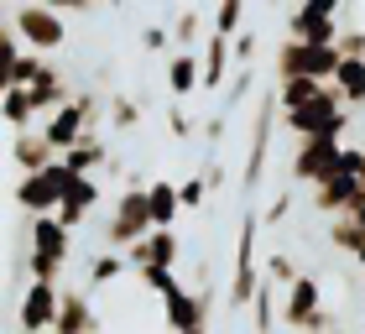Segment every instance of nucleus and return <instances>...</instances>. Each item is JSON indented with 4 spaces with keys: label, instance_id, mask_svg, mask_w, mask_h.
Segmentation results:
<instances>
[{
    "label": "nucleus",
    "instance_id": "f03ea898",
    "mask_svg": "<svg viewBox=\"0 0 365 334\" xmlns=\"http://www.w3.org/2000/svg\"><path fill=\"white\" fill-rule=\"evenodd\" d=\"M152 230V214H146V188H125L115 198V209L99 220V241L105 250H125L130 241H141Z\"/></svg>",
    "mask_w": 365,
    "mask_h": 334
},
{
    "label": "nucleus",
    "instance_id": "6ab92c4d",
    "mask_svg": "<svg viewBox=\"0 0 365 334\" xmlns=\"http://www.w3.org/2000/svg\"><path fill=\"white\" fill-rule=\"evenodd\" d=\"M313 94H319V79H277V105L282 110H297Z\"/></svg>",
    "mask_w": 365,
    "mask_h": 334
},
{
    "label": "nucleus",
    "instance_id": "9b49d317",
    "mask_svg": "<svg viewBox=\"0 0 365 334\" xmlns=\"http://www.w3.org/2000/svg\"><path fill=\"white\" fill-rule=\"evenodd\" d=\"M230 79V37H204V47H198V89H225Z\"/></svg>",
    "mask_w": 365,
    "mask_h": 334
},
{
    "label": "nucleus",
    "instance_id": "7ed1b4c3",
    "mask_svg": "<svg viewBox=\"0 0 365 334\" xmlns=\"http://www.w3.org/2000/svg\"><path fill=\"white\" fill-rule=\"evenodd\" d=\"M282 324H287V329H303V334H324V329H329V308H324L319 277H292V282H287Z\"/></svg>",
    "mask_w": 365,
    "mask_h": 334
},
{
    "label": "nucleus",
    "instance_id": "cd10ccee",
    "mask_svg": "<svg viewBox=\"0 0 365 334\" xmlns=\"http://www.w3.org/2000/svg\"><path fill=\"white\" fill-rule=\"evenodd\" d=\"M287 214H292V188L272 198V209H267V225H282V220H287Z\"/></svg>",
    "mask_w": 365,
    "mask_h": 334
},
{
    "label": "nucleus",
    "instance_id": "a878e982",
    "mask_svg": "<svg viewBox=\"0 0 365 334\" xmlns=\"http://www.w3.org/2000/svg\"><path fill=\"white\" fill-rule=\"evenodd\" d=\"M256 47H261V37H256V31H240V37H235V42H230V58H235V63H240V69H251V58H256Z\"/></svg>",
    "mask_w": 365,
    "mask_h": 334
},
{
    "label": "nucleus",
    "instance_id": "ddd939ff",
    "mask_svg": "<svg viewBox=\"0 0 365 334\" xmlns=\"http://www.w3.org/2000/svg\"><path fill=\"white\" fill-rule=\"evenodd\" d=\"M146 214H152V230H173V220L182 214V204H178V183L157 178L152 188H146Z\"/></svg>",
    "mask_w": 365,
    "mask_h": 334
},
{
    "label": "nucleus",
    "instance_id": "5701e85b",
    "mask_svg": "<svg viewBox=\"0 0 365 334\" xmlns=\"http://www.w3.org/2000/svg\"><path fill=\"white\" fill-rule=\"evenodd\" d=\"M178 204L182 209H204V178H198V173H188L178 183Z\"/></svg>",
    "mask_w": 365,
    "mask_h": 334
},
{
    "label": "nucleus",
    "instance_id": "1a4fd4ad",
    "mask_svg": "<svg viewBox=\"0 0 365 334\" xmlns=\"http://www.w3.org/2000/svg\"><path fill=\"white\" fill-rule=\"evenodd\" d=\"M58 152L47 146V136L37 126H26V131H11V167L16 173H42V167H53Z\"/></svg>",
    "mask_w": 365,
    "mask_h": 334
},
{
    "label": "nucleus",
    "instance_id": "20e7f679",
    "mask_svg": "<svg viewBox=\"0 0 365 334\" xmlns=\"http://www.w3.org/2000/svg\"><path fill=\"white\" fill-rule=\"evenodd\" d=\"M63 183H68V167H63V162L42 167V173H21V178H16V188H11V204L21 214H53Z\"/></svg>",
    "mask_w": 365,
    "mask_h": 334
},
{
    "label": "nucleus",
    "instance_id": "39448f33",
    "mask_svg": "<svg viewBox=\"0 0 365 334\" xmlns=\"http://www.w3.org/2000/svg\"><path fill=\"white\" fill-rule=\"evenodd\" d=\"M58 288L63 282H26V293H16V329L26 334H53V319H58Z\"/></svg>",
    "mask_w": 365,
    "mask_h": 334
},
{
    "label": "nucleus",
    "instance_id": "423d86ee",
    "mask_svg": "<svg viewBox=\"0 0 365 334\" xmlns=\"http://www.w3.org/2000/svg\"><path fill=\"white\" fill-rule=\"evenodd\" d=\"M339 136H329V131H319V136H297V152H292V178L297 183H324L329 173L339 167Z\"/></svg>",
    "mask_w": 365,
    "mask_h": 334
},
{
    "label": "nucleus",
    "instance_id": "dca6fc26",
    "mask_svg": "<svg viewBox=\"0 0 365 334\" xmlns=\"http://www.w3.org/2000/svg\"><path fill=\"white\" fill-rule=\"evenodd\" d=\"M193 89H198V53H173V63H168V94L188 99Z\"/></svg>",
    "mask_w": 365,
    "mask_h": 334
},
{
    "label": "nucleus",
    "instance_id": "f257e3e1",
    "mask_svg": "<svg viewBox=\"0 0 365 334\" xmlns=\"http://www.w3.org/2000/svg\"><path fill=\"white\" fill-rule=\"evenodd\" d=\"M11 31L21 37L26 53H42V58H53L63 53V47L73 42V26H68V16L53 11V6H42V0H21V6H11Z\"/></svg>",
    "mask_w": 365,
    "mask_h": 334
},
{
    "label": "nucleus",
    "instance_id": "4be33fe9",
    "mask_svg": "<svg viewBox=\"0 0 365 334\" xmlns=\"http://www.w3.org/2000/svg\"><path fill=\"white\" fill-rule=\"evenodd\" d=\"M334 47H339V58H365V26H339Z\"/></svg>",
    "mask_w": 365,
    "mask_h": 334
},
{
    "label": "nucleus",
    "instance_id": "412c9836",
    "mask_svg": "<svg viewBox=\"0 0 365 334\" xmlns=\"http://www.w3.org/2000/svg\"><path fill=\"white\" fill-rule=\"evenodd\" d=\"M42 69H47V58H42V53H26V47H21V58H16V69H11V89H26V84L37 79Z\"/></svg>",
    "mask_w": 365,
    "mask_h": 334
},
{
    "label": "nucleus",
    "instance_id": "f3484780",
    "mask_svg": "<svg viewBox=\"0 0 365 334\" xmlns=\"http://www.w3.org/2000/svg\"><path fill=\"white\" fill-rule=\"evenodd\" d=\"M105 110H110V131H120V136H130V131L141 126V105L125 89H110L105 94Z\"/></svg>",
    "mask_w": 365,
    "mask_h": 334
},
{
    "label": "nucleus",
    "instance_id": "c85d7f7f",
    "mask_svg": "<svg viewBox=\"0 0 365 334\" xmlns=\"http://www.w3.org/2000/svg\"><path fill=\"white\" fill-rule=\"evenodd\" d=\"M204 141H225V115H209L204 121Z\"/></svg>",
    "mask_w": 365,
    "mask_h": 334
},
{
    "label": "nucleus",
    "instance_id": "bb28decb",
    "mask_svg": "<svg viewBox=\"0 0 365 334\" xmlns=\"http://www.w3.org/2000/svg\"><path fill=\"white\" fill-rule=\"evenodd\" d=\"M141 47H146V53H162V47H173L168 26H141Z\"/></svg>",
    "mask_w": 365,
    "mask_h": 334
},
{
    "label": "nucleus",
    "instance_id": "0eeeda50",
    "mask_svg": "<svg viewBox=\"0 0 365 334\" xmlns=\"http://www.w3.org/2000/svg\"><path fill=\"white\" fill-rule=\"evenodd\" d=\"M94 209H99V183L94 178H68L63 183V193H58V220L68 225V230H84L94 220Z\"/></svg>",
    "mask_w": 365,
    "mask_h": 334
},
{
    "label": "nucleus",
    "instance_id": "f8f14e48",
    "mask_svg": "<svg viewBox=\"0 0 365 334\" xmlns=\"http://www.w3.org/2000/svg\"><path fill=\"white\" fill-rule=\"evenodd\" d=\"M344 99V110H365V58H339L334 79H329Z\"/></svg>",
    "mask_w": 365,
    "mask_h": 334
},
{
    "label": "nucleus",
    "instance_id": "aec40b11",
    "mask_svg": "<svg viewBox=\"0 0 365 334\" xmlns=\"http://www.w3.org/2000/svg\"><path fill=\"white\" fill-rule=\"evenodd\" d=\"M240 21H245V0H220V6H214V31H220V37H235Z\"/></svg>",
    "mask_w": 365,
    "mask_h": 334
},
{
    "label": "nucleus",
    "instance_id": "c756f323",
    "mask_svg": "<svg viewBox=\"0 0 365 334\" xmlns=\"http://www.w3.org/2000/svg\"><path fill=\"white\" fill-rule=\"evenodd\" d=\"M178 334H204V329H178Z\"/></svg>",
    "mask_w": 365,
    "mask_h": 334
},
{
    "label": "nucleus",
    "instance_id": "9d476101",
    "mask_svg": "<svg viewBox=\"0 0 365 334\" xmlns=\"http://www.w3.org/2000/svg\"><path fill=\"white\" fill-rule=\"evenodd\" d=\"M26 94H31V110H37V121H42V115H53L63 99H73V84H68V74H63L53 58H47V69L26 84Z\"/></svg>",
    "mask_w": 365,
    "mask_h": 334
},
{
    "label": "nucleus",
    "instance_id": "4468645a",
    "mask_svg": "<svg viewBox=\"0 0 365 334\" xmlns=\"http://www.w3.org/2000/svg\"><path fill=\"white\" fill-rule=\"evenodd\" d=\"M26 126H37L31 94L26 89H6V94H0V131H26Z\"/></svg>",
    "mask_w": 365,
    "mask_h": 334
},
{
    "label": "nucleus",
    "instance_id": "6e6552de",
    "mask_svg": "<svg viewBox=\"0 0 365 334\" xmlns=\"http://www.w3.org/2000/svg\"><path fill=\"white\" fill-rule=\"evenodd\" d=\"M53 334H99V319H94V303H89V288H58V319H53Z\"/></svg>",
    "mask_w": 365,
    "mask_h": 334
},
{
    "label": "nucleus",
    "instance_id": "2eb2a0df",
    "mask_svg": "<svg viewBox=\"0 0 365 334\" xmlns=\"http://www.w3.org/2000/svg\"><path fill=\"white\" fill-rule=\"evenodd\" d=\"M168 37H173L178 53H198V47H204V42H198V37H204V16H198V6L178 11V21L168 26Z\"/></svg>",
    "mask_w": 365,
    "mask_h": 334
},
{
    "label": "nucleus",
    "instance_id": "b1692460",
    "mask_svg": "<svg viewBox=\"0 0 365 334\" xmlns=\"http://www.w3.org/2000/svg\"><path fill=\"white\" fill-rule=\"evenodd\" d=\"M267 277H272V282H282V288H287V282L297 277V266H292L287 250H272V256H267Z\"/></svg>",
    "mask_w": 365,
    "mask_h": 334
},
{
    "label": "nucleus",
    "instance_id": "393cba45",
    "mask_svg": "<svg viewBox=\"0 0 365 334\" xmlns=\"http://www.w3.org/2000/svg\"><path fill=\"white\" fill-rule=\"evenodd\" d=\"M168 136L173 141H188L193 136V121H188V110H182V99H173V110H168Z\"/></svg>",
    "mask_w": 365,
    "mask_h": 334
},
{
    "label": "nucleus",
    "instance_id": "a211bd4d",
    "mask_svg": "<svg viewBox=\"0 0 365 334\" xmlns=\"http://www.w3.org/2000/svg\"><path fill=\"white\" fill-rule=\"evenodd\" d=\"M120 272H125V256H120V250H94V256H89V293L110 288Z\"/></svg>",
    "mask_w": 365,
    "mask_h": 334
},
{
    "label": "nucleus",
    "instance_id": "7c9ffc66",
    "mask_svg": "<svg viewBox=\"0 0 365 334\" xmlns=\"http://www.w3.org/2000/svg\"><path fill=\"white\" fill-rule=\"evenodd\" d=\"M16 334H26V329H16Z\"/></svg>",
    "mask_w": 365,
    "mask_h": 334
}]
</instances>
